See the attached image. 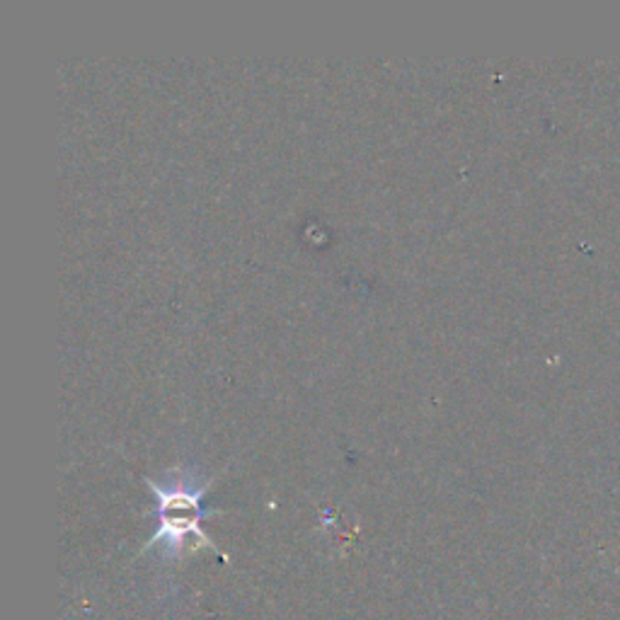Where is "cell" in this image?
I'll list each match as a JSON object with an SVG mask.
<instances>
[{
	"label": "cell",
	"instance_id": "cell-1",
	"mask_svg": "<svg viewBox=\"0 0 620 620\" xmlns=\"http://www.w3.org/2000/svg\"><path fill=\"white\" fill-rule=\"evenodd\" d=\"M146 483L158 500L160 516V528L156 530V536L150 538L148 546L166 543L168 553L177 555V558L185 553H195L199 546L213 548V543L207 538L204 530L199 528L201 497H204L207 487L182 483V480H177L170 487H162L154 483V480H146Z\"/></svg>",
	"mask_w": 620,
	"mask_h": 620
}]
</instances>
